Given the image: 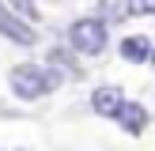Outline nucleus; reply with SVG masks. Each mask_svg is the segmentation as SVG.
I'll use <instances>...</instances> for the list:
<instances>
[{
    "instance_id": "nucleus-1",
    "label": "nucleus",
    "mask_w": 155,
    "mask_h": 151,
    "mask_svg": "<svg viewBox=\"0 0 155 151\" xmlns=\"http://www.w3.org/2000/svg\"><path fill=\"white\" fill-rule=\"evenodd\" d=\"M68 49L72 53H83V57H98V53L106 49V23L95 19V15H87V19H76L72 27H68Z\"/></svg>"
},
{
    "instance_id": "nucleus-2",
    "label": "nucleus",
    "mask_w": 155,
    "mask_h": 151,
    "mask_svg": "<svg viewBox=\"0 0 155 151\" xmlns=\"http://www.w3.org/2000/svg\"><path fill=\"white\" fill-rule=\"evenodd\" d=\"M8 83H12L15 98H27V102L49 95V87H53V79L42 72V68H34V64H15L12 76H8Z\"/></svg>"
},
{
    "instance_id": "nucleus-3",
    "label": "nucleus",
    "mask_w": 155,
    "mask_h": 151,
    "mask_svg": "<svg viewBox=\"0 0 155 151\" xmlns=\"http://www.w3.org/2000/svg\"><path fill=\"white\" fill-rule=\"evenodd\" d=\"M0 34H4V38H12L15 45H34V30H30L27 23L19 19V15H12L4 4H0Z\"/></svg>"
},
{
    "instance_id": "nucleus-4",
    "label": "nucleus",
    "mask_w": 155,
    "mask_h": 151,
    "mask_svg": "<svg viewBox=\"0 0 155 151\" xmlns=\"http://www.w3.org/2000/svg\"><path fill=\"white\" fill-rule=\"evenodd\" d=\"M121 102H125V91L121 87H95V95H91V110L98 117H114L121 110Z\"/></svg>"
},
{
    "instance_id": "nucleus-5",
    "label": "nucleus",
    "mask_w": 155,
    "mask_h": 151,
    "mask_svg": "<svg viewBox=\"0 0 155 151\" xmlns=\"http://www.w3.org/2000/svg\"><path fill=\"white\" fill-rule=\"evenodd\" d=\"M117 117V125L125 128L129 136H140L144 128H148V110H144L140 102H121V110L114 113Z\"/></svg>"
},
{
    "instance_id": "nucleus-6",
    "label": "nucleus",
    "mask_w": 155,
    "mask_h": 151,
    "mask_svg": "<svg viewBox=\"0 0 155 151\" xmlns=\"http://www.w3.org/2000/svg\"><path fill=\"white\" fill-rule=\"evenodd\" d=\"M121 57L133 60V64H144V60L151 57V38H148V34H133V38H125V42H121Z\"/></svg>"
},
{
    "instance_id": "nucleus-7",
    "label": "nucleus",
    "mask_w": 155,
    "mask_h": 151,
    "mask_svg": "<svg viewBox=\"0 0 155 151\" xmlns=\"http://www.w3.org/2000/svg\"><path fill=\"white\" fill-rule=\"evenodd\" d=\"M49 60H53V64L61 68V72H68V76H80V68H76V60L68 57L64 49H53V53H49Z\"/></svg>"
},
{
    "instance_id": "nucleus-8",
    "label": "nucleus",
    "mask_w": 155,
    "mask_h": 151,
    "mask_svg": "<svg viewBox=\"0 0 155 151\" xmlns=\"http://www.w3.org/2000/svg\"><path fill=\"white\" fill-rule=\"evenodd\" d=\"M151 8H155V0H125V15H151Z\"/></svg>"
},
{
    "instance_id": "nucleus-9",
    "label": "nucleus",
    "mask_w": 155,
    "mask_h": 151,
    "mask_svg": "<svg viewBox=\"0 0 155 151\" xmlns=\"http://www.w3.org/2000/svg\"><path fill=\"white\" fill-rule=\"evenodd\" d=\"M8 4H12L19 15H27V19H38V8H34V0H8Z\"/></svg>"
},
{
    "instance_id": "nucleus-10",
    "label": "nucleus",
    "mask_w": 155,
    "mask_h": 151,
    "mask_svg": "<svg viewBox=\"0 0 155 151\" xmlns=\"http://www.w3.org/2000/svg\"><path fill=\"white\" fill-rule=\"evenodd\" d=\"M102 15H117V0H106V4H102Z\"/></svg>"
}]
</instances>
